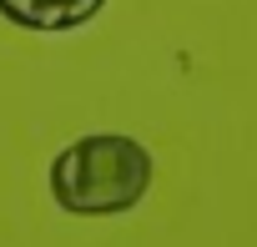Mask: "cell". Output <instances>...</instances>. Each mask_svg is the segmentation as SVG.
<instances>
[{"instance_id":"obj_1","label":"cell","mask_w":257,"mask_h":247,"mask_svg":"<svg viewBox=\"0 0 257 247\" xmlns=\"http://www.w3.org/2000/svg\"><path fill=\"white\" fill-rule=\"evenodd\" d=\"M152 187V152L132 137L96 132L51 162V197L76 217H111L137 207Z\"/></svg>"},{"instance_id":"obj_2","label":"cell","mask_w":257,"mask_h":247,"mask_svg":"<svg viewBox=\"0 0 257 247\" xmlns=\"http://www.w3.org/2000/svg\"><path fill=\"white\" fill-rule=\"evenodd\" d=\"M101 11H106V0H0V16L11 26H21V31H36V36L81 31Z\"/></svg>"}]
</instances>
